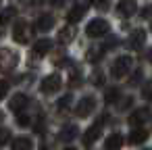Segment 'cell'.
Returning <instances> with one entry per match:
<instances>
[{
  "instance_id": "1",
  "label": "cell",
  "mask_w": 152,
  "mask_h": 150,
  "mask_svg": "<svg viewBox=\"0 0 152 150\" xmlns=\"http://www.w3.org/2000/svg\"><path fill=\"white\" fill-rule=\"evenodd\" d=\"M19 63V54L11 48H2L0 50V73H9L17 67Z\"/></svg>"
},
{
  "instance_id": "2",
  "label": "cell",
  "mask_w": 152,
  "mask_h": 150,
  "mask_svg": "<svg viewBox=\"0 0 152 150\" xmlns=\"http://www.w3.org/2000/svg\"><path fill=\"white\" fill-rule=\"evenodd\" d=\"M92 7V0H73V7L69 9V15H67V19L71 21V23H77V21H81V17L86 15V11Z\"/></svg>"
},
{
  "instance_id": "3",
  "label": "cell",
  "mask_w": 152,
  "mask_h": 150,
  "mask_svg": "<svg viewBox=\"0 0 152 150\" xmlns=\"http://www.w3.org/2000/svg\"><path fill=\"white\" fill-rule=\"evenodd\" d=\"M131 65H133L131 56H119V59L113 63V69H110L113 77H115V79H121V77H125V75L129 73Z\"/></svg>"
},
{
  "instance_id": "4",
  "label": "cell",
  "mask_w": 152,
  "mask_h": 150,
  "mask_svg": "<svg viewBox=\"0 0 152 150\" xmlns=\"http://www.w3.org/2000/svg\"><path fill=\"white\" fill-rule=\"evenodd\" d=\"M104 34H108V21H104V19H94L86 27L88 38H102Z\"/></svg>"
},
{
  "instance_id": "5",
  "label": "cell",
  "mask_w": 152,
  "mask_h": 150,
  "mask_svg": "<svg viewBox=\"0 0 152 150\" xmlns=\"http://www.w3.org/2000/svg\"><path fill=\"white\" fill-rule=\"evenodd\" d=\"M58 88H61V77H58L56 73L44 77V81H42V86H40V90H42L44 94H54V92H58Z\"/></svg>"
},
{
  "instance_id": "6",
  "label": "cell",
  "mask_w": 152,
  "mask_h": 150,
  "mask_svg": "<svg viewBox=\"0 0 152 150\" xmlns=\"http://www.w3.org/2000/svg\"><path fill=\"white\" fill-rule=\"evenodd\" d=\"M150 119V110L148 108H135L131 115H129V125L131 127H140L144 121Z\"/></svg>"
},
{
  "instance_id": "7",
  "label": "cell",
  "mask_w": 152,
  "mask_h": 150,
  "mask_svg": "<svg viewBox=\"0 0 152 150\" xmlns=\"http://www.w3.org/2000/svg\"><path fill=\"white\" fill-rule=\"evenodd\" d=\"M146 44V31L144 29H135L131 36H129V40H127V46L131 48V50H137V48H142Z\"/></svg>"
},
{
  "instance_id": "8",
  "label": "cell",
  "mask_w": 152,
  "mask_h": 150,
  "mask_svg": "<svg viewBox=\"0 0 152 150\" xmlns=\"http://www.w3.org/2000/svg\"><path fill=\"white\" fill-rule=\"evenodd\" d=\"M117 15L119 17H131V15H135V2H133V0H119Z\"/></svg>"
},
{
  "instance_id": "9",
  "label": "cell",
  "mask_w": 152,
  "mask_h": 150,
  "mask_svg": "<svg viewBox=\"0 0 152 150\" xmlns=\"http://www.w3.org/2000/svg\"><path fill=\"white\" fill-rule=\"evenodd\" d=\"M13 40H15V42H19V44H25V42H29V25H27L25 21H21V23L15 27Z\"/></svg>"
},
{
  "instance_id": "10",
  "label": "cell",
  "mask_w": 152,
  "mask_h": 150,
  "mask_svg": "<svg viewBox=\"0 0 152 150\" xmlns=\"http://www.w3.org/2000/svg\"><path fill=\"white\" fill-rule=\"evenodd\" d=\"M94 106H96V98L94 96H86V98H81V102L77 106V115L79 117H88L94 110Z\"/></svg>"
},
{
  "instance_id": "11",
  "label": "cell",
  "mask_w": 152,
  "mask_h": 150,
  "mask_svg": "<svg viewBox=\"0 0 152 150\" xmlns=\"http://www.w3.org/2000/svg\"><path fill=\"white\" fill-rule=\"evenodd\" d=\"M100 133H102V127H100V123H96V125H92L86 133H83V144L86 146H90V144H94L98 138H100Z\"/></svg>"
},
{
  "instance_id": "12",
  "label": "cell",
  "mask_w": 152,
  "mask_h": 150,
  "mask_svg": "<svg viewBox=\"0 0 152 150\" xmlns=\"http://www.w3.org/2000/svg\"><path fill=\"white\" fill-rule=\"evenodd\" d=\"M121 146H123L121 133H110L104 142V150H121Z\"/></svg>"
},
{
  "instance_id": "13",
  "label": "cell",
  "mask_w": 152,
  "mask_h": 150,
  "mask_svg": "<svg viewBox=\"0 0 152 150\" xmlns=\"http://www.w3.org/2000/svg\"><path fill=\"white\" fill-rule=\"evenodd\" d=\"M52 25H54L52 15H40L36 21V29H40V31H48V29H52Z\"/></svg>"
},
{
  "instance_id": "14",
  "label": "cell",
  "mask_w": 152,
  "mask_h": 150,
  "mask_svg": "<svg viewBox=\"0 0 152 150\" xmlns=\"http://www.w3.org/2000/svg\"><path fill=\"white\" fill-rule=\"evenodd\" d=\"M52 50V42L50 40H38L36 44H34V54H38V56H44V54H48Z\"/></svg>"
},
{
  "instance_id": "15",
  "label": "cell",
  "mask_w": 152,
  "mask_h": 150,
  "mask_svg": "<svg viewBox=\"0 0 152 150\" xmlns=\"http://www.w3.org/2000/svg\"><path fill=\"white\" fill-rule=\"evenodd\" d=\"M27 102H29V100H27V96H25V94H15L9 106H11V110L19 113V110H23V108L27 106Z\"/></svg>"
},
{
  "instance_id": "16",
  "label": "cell",
  "mask_w": 152,
  "mask_h": 150,
  "mask_svg": "<svg viewBox=\"0 0 152 150\" xmlns=\"http://www.w3.org/2000/svg\"><path fill=\"white\" fill-rule=\"evenodd\" d=\"M148 140V131L146 129H142V127H135L131 133H129V144H142V142H146Z\"/></svg>"
},
{
  "instance_id": "17",
  "label": "cell",
  "mask_w": 152,
  "mask_h": 150,
  "mask_svg": "<svg viewBox=\"0 0 152 150\" xmlns=\"http://www.w3.org/2000/svg\"><path fill=\"white\" fill-rule=\"evenodd\" d=\"M75 135H77V127H75V125H67V127H63V129H61L58 140H61V142H71Z\"/></svg>"
},
{
  "instance_id": "18",
  "label": "cell",
  "mask_w": 152,
  "mask_h": 150,
  "mask_svg": "<svg viewBox=\"0 0 152 150\" xmlns=\"http://www.w3.org/2000/svg\"><path fill=\"white\" fill-rule=\"evenodd\" d=\"M31 148H34V144L29 138H17L13 142V150H31Z\"/></svg>"
},
{
  "instance_id": "19",
  "label": "cell",
  "mask_w": 152,
  "mask_h": 150,
  "mask_svg": "<svg viewBox=\"0 0 152 150\" xmlns=\"http://www.w3.org/2000/svg\"><path fill=\"white\" fill-rule=\"evenodd\" d=\"M13 17H15V9H13V7L4 9L2 13H0V25H7V23H9Z\"/></svg>"
},
{
  "instance_id": "20",
  "label": "cell",
  "mask_w": 152,
  "mask_h": 150,
  "mask_svg": "<svg viewBox=\"0 0 152 150\" xmlns=\"http://www.w3.org/2000/svg\"><path fill=\"white\" fill-rule=\"evenodd\" d=\"M73 34H75L73 27H63L61 29V42H71L73 40Z\"/></svg>"
},
{
  "instance_id": "21",
  "label": "cell",
  "mask_w": 152,
  "mask_h": 150,
  "mask_svg": "<svg viewBox=\"0 0 152 150\" xmlns=\"http://www.w3.org/2000/svg\"><path fill=\"white\" fill-rule=\"evenodd\" d=\"M71 100H73V98H71V94H67V96H63V98L58 100V108H61V110H67V108L71 106Z\"/></svg>"
},
{
  "instance_id": "22",
  "label": "cell",
  "mask_w": 152,
  "mask_h": 150,
  "mask_svg": "<svg viewBox=\"0 0 152 150\" xmlns=\"http://www.w3.org/2000/svg\"><path fill=\"white\" fill-rule=\"evenodd\" d=\"M11 140V131L9 129H0V146H4Z\"/></svg>"
},
{
  "instance_id": "23",
  "label": "cell",
  "mask_w": 152,
  "mask_h": 150,
  "mask_svg": "<svg viewBox=\"0 0 152 150\" xmlns=\"http://www.w3.org/2000/svg\"><path fill=\"white\" fill-rule=\"evenodd\" d=\"M17 125L27 127V125H29V117H27V115H23V113H19V115H17Z\"/></svg>"
},
{
  "instance_id": "24",
  "label": "cell",
  "mask_w": 152,
  "mask_h": 150,
  "mask_svg": "<svg viewBox=\"0 0 152 150\" xmlns=\"http://www.w3.org/2000/svg\"><path fill=\"white\" fill-rule=\"evenodd\" d=\"M119 98V90H108L106 92V102H115Z\"/></svg>"
},
{
  "instance_id": "25",
  "label": "cell",
  "mask_w": 152,
  "mask_h": 150,
  "mask_svg": "<svg viewBox=\"0 0 152 150\" xmlns=\"http://www.w3.org/2000/svg\"><path fill=\"white\" fill-rule=\"evenodd\" d=\"M7 94H9V83L0 79V100H2V98H4Z\"/></svg>"
},
{
  "instance_id": "26",
  "label": "cell",
  "mask_w": 152,
  "mask_h": 150,
  "mask_svg": "<svg viewBox=\"0 0 152 150\" xmlns=\"http://www.w3.org/2000/svg\"><path fill=\"white\" fill-rule=\"evenodd\" d=\"M140 79H142V71H137V73H135V75L131 77V81H129V83H131V86H135V83H137Z\"/></svg>"
},
{
  "instance_id": "27",
  "label": "cell",
  "mask_w": 152,
  "mask_h": 150,
  "mask_svg": "<svg viewBox=\"0 0 152 150\" xmlns=\"http://www.w3.org/2000/svg\"><path fill=\"white\" fill-rule=\"evenodd\" d=\"M144 96H146L148 100H152V88H146V90H144Z\"/></svg>"
},
{
  "instance_id": "28",
  "label": "cell",
  "mask_w": 152,
  "mask_h": 150,
  "mask_svg": "<svg viewBox=\"0 0 152 150\" xmlns=\"http://www.w3.org/2000/svg\"><path fill=\"white\" fill-rule=\"evenodd\" d=\"M48 2L54 4V7H61V4H63V0H48Z\"/></svg>"
},
{
  "instance_id": "29",
  "label": "cell",
  "mask_w": 152,
  "mask_h": 150,
  "mask_svg": "<svg viewBox=\"0 0 152 150\" xmlns=\"http://www.w3.org/2000/svg\"><path fill=\"white\" fill-rule=\"evenodd\" d=\"M144 15H146V17H150V15H152V7H148V9L144 11Z\"/></svg>"
},
{
  "instance_id": "30",
  "label": "cell",
  "mask_w": 152,
  "mask_h": 150,
  "mask_svg": "<svg viewBox=\"0 0 152 150\" xmlns=\"http://www.w3.org/2000/svg\"><path fill=\"white\" fill-rule=\"evenodd\" d=\"M44 0H31V4H42Z\"/></svg>"
},
{
  "instance_id": "31",
  "label": "cell",
  "mask_w": 152,
  "mask_h": 150,
  "mask_svg": "<svg viewBox=\"0 0 152 150\" xmlns=\"http://www.w3.org/2000/svg\"><path fill=\"white\" fill-rule=\"evenodd\" d=\"M148 59H150V63H152V50H150V54H148Z\"/></svg>"
},
{
  "instance_id": "32",
  "label": "cell",
  "mask_w": 152,
  "mask_h": 150,
  "mask_svg": "<svg viewBox=\"0 0 152 150\" xmlns=\"http://www.w3.org/2000/svg\"><path fill=\"white\" fill-rule=\"evenodd\" d=\"M2 119H4V115H2V113H0V123H2Z\"/></svg>"
},
{
  "instance_id": "33",
  "label": "cell",
  "mask_w": 152,
  "mask_h": 150,
  "mask_svg": "<svg viewBox=\"0 0 152 150\" xmlns=\"http://www.w3.org/2000/svg\"><path fill=\"white\" fill-rule=\"evenodd\" d=\"M65 150H75V148H71V146H69V148H65Z\"/></svg>"
}]
</instances>
